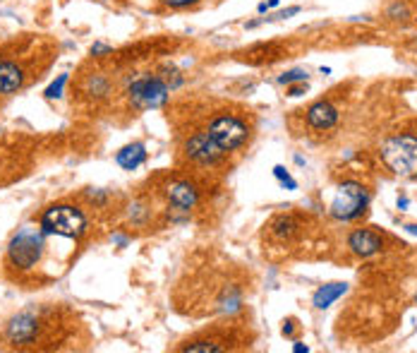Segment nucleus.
<instances>
[{
  "label": "nucleus",
  "instance_id": "obj_1",
  "mask_svg": "<svg viewBox=\"0 0 417 353\" xmlns=\"http://www.w3.org/2000/svg\"><path fill=\"white\" fill-rule=\"evenodd\" d=\"M170 91L173 89L165 84V80L158 73H144V75L132 77V80L128 82L125 94H128L132 108L149 111V108L165 106L170 99Z\"/></svg>",
  "mask_w": 417,
  "mask_h": 353
},
{
  "label": "nucleus",
  "instance_id": "obj_2",
  "mask_svg": "<svg viewBox=\"0 0 417 353\" xmlns=\"http://www.w3.org/2000/svg\"><path fill=\"white\" fill-rule=\"evenodd\" d=\"M381 161L391 173L401 178L417 175V137L413 135H393L381 145Z\"/></svg>",
  "mask_w": 417,
  "mask_h": 353
},
{
  "label": "nucleus",
  "instance_id": "obj_3",
  "mask_svg": "<svg viewBox=\"0 0 417 353\" xmlns=\"http://www.w3.org/2000/svg\"><path fill=\"white\" fill-rule=\"evenodd\" d=\"M38 226H41V231L46 235H63V238L79 240L87 233V217H84V212L79 207L56 205V207H48L41 214Z\"/></svg>",
  "mask_w": 417,
  "mask_h": 353
},
{
  "label": "nucleus",
  "instance_id": "obj_4",
  "mask_svg": "<svg viewBox=\"0 0 417 353\" xmlns=\"http://www.w3.org/2000/svg\"><path fill=\"white\" fill-rule=\"evenodd\" d=\"M207 133L211 135V140L216 142L223 152H235L240 149L244 142L249 140V128L240 116L235 113H216L209 121Z\"/></svg>",
  "mask_w": 417,
  "mask_h": 353
},
{
  "label": "nucleus",
  "instance_id": "obj_5",
  "mask_svg": "<svg viewBox=\"0 0 417 353\" xmlns=\"http://www.w3.org/2000/svg\"><path fill=\"white\" fill-rule=\"evenodd\" d=\"M43 238H46V233L41 228H38V231H34V228H22L8 245L10 265L17 267V270H31L43 255V247H46Z\"/></svg>",
  "mask_w": 417,
  "mask_h": 353
},
{
  "label": "nucleus",
  "instance_id": "obj_6",
  "mask_svg": "<svg viewBox=\"0 0 417 353\" xmlns=\"http://www.w3.org/2000/svg\"><path fill=\"white\" fill-rule=\"evenodd\" d=\"M367 205H369L367 188L355 180H346V183H341L339 193H336L334 202H331L329 214L339 221H350V219L360 217L367 209Z\"/></svg>",
  "mask_w": 417,
  "mask_h": 353
},
{
  "label": "nucleus",
  "instance_id": "obj_7",
  "mask_svg": "<svg viewBox=\"0 0 417 353\" xmlns=\"http://www.w3.org/2000/svg\"><path fill=\"white\" fill-rule=\"evenodd\" d=\"M185 154H187L192 161L202 163V166H214V163H218L226 156V152L211 140V135L207 130L187 137V142H185Z\"/></svg>",
  "mask_w": 417,
  "mask_h": 353
},
{
  "label": "nucleus",
  "instance_id": "obj_8",
  "mask_svg": "<svg viewBox=\"0 0 417 353\" xmlns=\"http://www.w3.org/2000/svg\"><path fill=\"white\" fill-rule=\"evenodd\" d=\"M38 337V319L31 312H19L10 319L8 324V339L15 346H26L34 344Z\"/></svg>",
  "mask_w": 417,
  "mask_h": 353
},
{
  "label": "nucleus",
  "instance_id": "obj_9",
  "mask_svg": "<svg viewBox=\"0 0 417 353\" xmlns=\"http://www.w3.org/2000/svg\"><path fill=\"white\" fill-rule=\"evenodd\" d=\"M165 198H168V202L175 209L190 212V209H195L197 202H200V190H197L190 180H175L165 188Z\"/></svg>",
  "mask_w": 417,
  "mask_h": 353
},
{
  "label": "nucleus",
  "instance_id": "obj_10",
  "mask_svg": "<svg viewBox=\"0 0 417 353\" xmlns=\"http://www.w3.org/2000/svg\"><path fill=\"white\" fill-rule=\"evenodd\" d=\"M348 247L357 255V257H372V255L381 252L383 240H381V235H376L374 231H369V228H357V231L350 233Z\"/></svg>",
  "mask_w": 417,
  "mask_h": 353
},
{
  "label": "nucleus",
  "instance_id": "obj_11",
  "mask_svg": "<svg viewBox=\"0 0 417 353\" xmlns=\"http://www.w3.org/2000/svg\"><path fill=\"white\" fill-rule=\"evenodd\" d=\"M339 123V108L331 101H316L307 108V126L314 130H329Z\"/></svg>",
  "mask_w": 417,
  "mask_h": 353
},
{
  "label": "nucleus",
  "instance_id": "obj_12",
  "mask_svg": "<svg viewBox=\"0 0 417 353\" xmlns=\"http://www.w3.org/2000/svg\"><path fill=\"white\" fill-rule=\"evenodd\" d=\"M24 68L12 61H0V94H15L24 87Z\"/></svg>",
  "mask_w": 417,
  "mask_h": 353
},
{
  "label": "nucleus",
  "instance_id": "obj_13",
  "mask_svg": "<svg viewBox=\"0 0 417 353\" xmlns=\"http://www.w3.org/2000/svg\"><path fill=\"white\" fill-rule=\"evenodd\" d=\"M115 161L120 163L125 171H135V168H139L147 161V147H144L142 142H132V145L123 147L120 152H118Z\"/></svg>",
  "mask_w": 417,
  "mask_h": 353
},
{
  "label": "nucleus",
  "instance_id": "obj_14",
  "mask_svg": "<svg viewBox=\"0 0 417 353\" xmlns=\"http://www.w3.org/2000/svg\"><path fill=\"white\" fill-rule=\"evenodd\" d=\"M346 291H348V284H326V286H321V289H316V293L312 296L314 308L326 310L329 305L334 303V300H339Z\"/></svg>",
  "mask_w": 417,
  "mask_h": 353
},
{
  "label": "nucleus",
  "instance_id": "obj_15",
  "mask_svg": "<svg viewBox=\"0 0 417 353\" xmlns=\"http://www.w3.org/2000/svg\"><path fill=\"white\" fill-rule=\"evenodd\" d=\"M271 233L276 235L278 240H288L297 233V221L293 217H276L271 221Z\"/></svg>",
  "mask_w": 417,
  "mask_h": 353
},
{
  "label": "nucleus",
  "instance_id": "obj_16",
  "mask_svg": "<svg viewBox=\"0 0 417 353\" xmlns=\"http://www.w3.org/2000/svg\"><path fill=\"white\" fill-rule=\"evenodd\" d=\"M84 89L89 91V96H105L110 94V80L103 73H94L84 80Z\"/></svg>",
  "mask_w": 417,
  "mask_h": 353
},
{
  "label": "nucleus",
  "instance_id": "obj_17",
  "mask_svg": "<svg viewBox=\"0 0 417 353\" xmlns=\"http://www.w3.org/2000/svg\"><path fill=\"white\" fill-rule=\"evenodd\" d=\"M413 17V10H410V5L406 0H393L391 5L386 8V19H391V22H408V19Z\"/></svg>",
  "mask_w": 417,
  "mask_h": 353
},
{
  "label": "nucleus",
  "instance_id": "obj_18",
  "mask_svg": "<svg viewBox=\"0 0 417 353\" xmlns=\"http://www.w3.org/2000/svg\"><path fill=\"white\" fill-rule=\"evenodd\" d=\"M182 351H192V353H221V351H226V346H221L218 342H209V339H204V342H192L190 346H185Z\"/></svg>",
  "mask_w": 417,
  "mask_h": 353
},
{
  "label": "nucleus",
  "instance_id": "obj_19",
  "mask_svg": "<svg viewBox=\"0 0 417 353\" xmlns=\"http://www.w3.org/2000/svg\"><path fill=\"white\" fill-rule=\"evenodd\" d=\"M165 80V84H168L170 89H177V87H182V82H185V77L182 73L177 68H173V65H163L161 68V73H158Z\"/></svg>",
  "mask_w": 417,
  "mask_h": 353
},
{
  "label": "nucleus",
  "instance_id": "obj_20",
  "mask_svg": "<svg viewBox=\"0 0 417 353\" xmlns=\"http://www.w3.org/2000/svg\"><path fill=\"white\" fill-rule=\"evenodd\" d=\"M65 84H68V73L58 75V80H53V82L48 84V87H46L43 96H46V99H61V96H63V89H65Z\"/></svg>",
  "mask_w": 417,
  "mask_h": 353
},
{
  "label": "nucleus",
  "instance_id": "obj_21",
  "mask_svg": "<svg viewBox=\"0 0 417 353\" xmlns=\"http://www.w3.org/2000/svg\"><path fill=\"white\" fill-rule=\"evenodd\" d=\"M307 70H302V68H293V70H288V73H283V75H278V84H283V87H288V84H295V82H307Z\"/></svg>",
  "mask_w": 417,
  "mask_h": 353
},
{
  "label": "nucleus",
  "instance_id": "obj_22",
  "mask_svg": "<svg viewBox=\"0 0 417 353\" xmlns=\"http://www.w3.org/2000/svg\"><path fill=\"white\" fill-rule=\"evenodd\" d=\"M274 175H276L278 180L283 183V185L288 188V190H297V183H295V178H293V175H290L283 166H274Z\"/></svg>",
  "mask_w": 417,
  "mask_h": 353
},
{
  "label": "nucleus",
  "instance_id": "obj_23",
  "mask_svg": "<svg viewBox=\"0 0 417 353\" xmlns=\"http://www.w3.org/2000/svg\"><path fill=\"white\" fill-rule=\"evenodd\" d=\"M94 58H101V56H108V53H113V48H110L108 44H101V41H96L94 46H91V51H89Z\"/></svg>",
  "mask_w": 417,
  "mask_h": 353
},
{
  "label": "nucleus",
  "instance_id": "obj_24",
  "mask_svg": "<svg viewBox=\"0 0 417 353\" xmlns=\"http://www.w3.org/2000/svg\"><path fill=\"white\" fill-rule=\"evenodd\" d=\"M307 94V82H295V84H288V96H302Z\"/></svg>",
  "mask_w": 417,
  "mask_h": 353
},
{
  "label": "nucleus",
  "instance_id": "obj_25",
  "mask_svg": "<svg viewBox=\"0 0 417 353\" xmlns=\"http://www.w3.org/2000/svg\"><path fill=\"white\" fill-rule=\"evenodd\" d=\"M200 0H165V5L168 8H175V10H182V8H192V5H197Z\"/></svg>",
  "mask_w": 417,
  "mask_h": 353
},
{
  "label": "nucleus",
  "instance_id": "obj_26",
  "mask_svg": "<svg viewBox=\"0 0 417 353\" xmlns=\"http://www.w3.org/2000/svg\"><path fill=\"white\" fill-rule=\"evenodd\" d=\"M278 3H281V0H264V3L257 5V12H259V15H264V12L278 8Z\"/></svg>",
  "mask_w": 417,
  "mask_h": 353
},
{
  "label": "nucleus",
  "instance_id": "obj_27",
  "mask_svg": "<svg viewBox=\"0 0 417 353\" xmlns=\"http://www.w3.org/2000/svg\"><path fill=\"white\" fill-rule=\"evenodd\" d=\"M297 12H300V8H297V5H293V8H288V10H281V12H276V15L271 17V19H288V17L297 15Z\"/></svg>",
  "mask_w": 417,
  "mask_h": 353
},
{
  "label": "nucleus",
  "instance_id": "obj_28",
  "mask_svg": "<svg viewBox=\"0 0 417 353\" xmlns=\"http://www.w3.org/2000/svg\"><path fill=\"white\" fill-rule=\"evenodd\" d=\"M293 351H295V353H307V351H309V346H307V344H302V342H295Z\"/></svg>",
  "mask_w": 417,
  "mask_h": 353
},
{
  "label": "nucleus",
  "instance_id": "obj_29",
  "mask_svg": "<svg viewBox=\"0 0 417 353\" xmlns=\"http://www.w3.org/2000/svg\"><path fill=\"white\" fill-rule=\"evenodd\" d=\"M283 337H293V322H283Z\"/></svg>",
  "mask_w": 417,
  "mask_h": 353
},
{
  "label": "nucleus",
  "instance_id": "obj_30",
  "mask_svg": "<svg viewBox=\"0 0 417 353\" xmlns=\"http://www.w3.org/2000/svg\"><path fill=\"white\" fill-rule=\"evenodd\" d=\"M408 207V198H398V209H406Z\"/></svg>",
  "mask_w": 417,
  "mask_h": 353
},
{
  "label": "nucleus",
  "instance_id": "obj_31",
  "mask_svg": "<svg viewBox=\"0 0 417 353\" xmlns=\"http://www.w3.org/2000/svg\"><path fill=\"white\" fill-rule=\"evenodd\" d=\"M408 231L410 233H417V226H408Z\"/></svg>",
  "mask_w": 417,
  "mask_h": 353
},
{
  "label": "nucleus",
  "instance_id": "obj_32",
  "mask_svg": "<svg viewBox=\"0 0 417 353\" xmlns=\"http://www.w3.org/2000/svg\"><path fill=\"white\" fill-rule=\"evenodd\" d=\"M415 300H417V296H415Z\"/></svg>",
  "mask_w": 417,
  "mask_h": 353
}]
</instances>
